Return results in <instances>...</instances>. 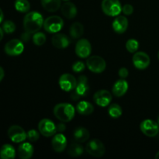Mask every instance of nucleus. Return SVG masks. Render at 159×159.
<instances>
[{
    "label": "nucleus",
    "mask_w": 159,
    "mask_h": 159,
    "mask_svg": "<svg viewBox=\"0 0 159 159\" xmlns=\"http://www.w3.org/2000/svg\"><path fill=\"white\" fill-rule=\"evenodd\" d=\"M86 66L92 72L99 74L105 71L107 68V63L106 61L100 56L93 55L87 58Z\"/></svg>",
    "instance_id": "423d86ee"
},
{
    "label": "nucleus",
    "mask_w": 159,
    "mask_h": 159,
    "mask_svg": "<svg viewBox=\"0 0 159 159\" xmlns=\"http://www.w3.org/2000/svg\"><path fill=\"white\" fill-rule=\"evenodd\" d=\"M3 38V30L2 28H0V41L2 40Z\"/></svg>",
    "instance_id": "a19ab883"
},
{
    "label": "nucleus",
    "mask_w": 159,
    "mask_h": 159,
    "mask_svg": "<svg viewBox=\"0 0 159 159\" xmlns=\"http://www.w3.org/2000/svg\"><path fill=\"white\" fill-rule=\"evenodd\" d=\"M16 157V151L13 146L6 144L0 149V158L2 159H13Z\"/></svg>",
    "instance_id": "393cba45"
},
{
    "label": "nucleus",
    "mask_w": 159,
    "mask_h": 159,
    "mask_svg": "<svg viewBox=\"0 0 159 159\" xmlns=\"http://www.w3.org/2000/svg\"><path fill=\"white\" fill-rule=\"evenodd\" d=\"M61 1H65V2H68L69 0H61Z\"/></svg>",
    "instance_id": "37998d69"
},
{
    "label": "nucleus",
    "mask_w": 159,
    "mask_h": 159,
    "mask_svg": "<svg viewBox=\"0 0 159 159\" xmlns=\"http://www.w3.org/2000/svg\"><path fill=\"white\" fill-rule=\"evenodd\" d=\"M51 145L54 152L57 153L64 152L67 147V139L66 137L61 133L54 134L51 141Z\"/></svg>",
    "instance_id": "f3484780"
},
{
    "label": "nucleus",
    "mask_w": 159,
    "mask_h": 159,
    "mask_svg": "<svg viewBox=\"0 0 159 159\" xmlns=\"http://www.w3.org/2000/svg\"><path fill=\"white\" fill-rule=\"evenodd\" d=\"M89 136L90 134L89 130L83 127H77L75 129L74 132H73L74 139L75 140L76 142L79 143H84L88 141Z\"/></svg>",
    "instance_id": "5701e85b"
},
{
    "label": "nucleus",
    "mask_w": 159,
    "mask_h": 159,
    "mask_svg": "<svg viewBox=\"0 0 159 159\" xmlns=\"http://www.w3.org/2000/svg\"><path fill=\"white\" fill-rule=\"evenodd\" d=\"M8 136L14 143L23 142L27 138L24 129L18 125H12L8 130Z\"/></svg>",
    "instance_id": "f8f14e48"
},
{
    "label": "nucleus",
    "mask_w": 159,
    "mask_h": 159,
    "mask_svg": "<svg viewBox=\"0 0 159 159\" xmlns=\"http://www.w3.org/2000/svg\"><path fill=\"white\" fill-rule=\"evenodd\" d=\"M58 84L60 88L65 92H71L75 88L77 80L71 74H63L59 79Z\"/></svg>",
    "instance_id": "4468645a"
},
{
    "label": "nucleus",
    "mask_w": 159,
    "mask_h": 159,
    "mask_svg": "<svg viewBox=\"0 0 159 159\" xmlns=\"http://www.w3.org/2000/svg\"><path fill=\"white\" fill-rule=\"evenodd\" d=\"M5 75V72H4V69H3L2 67H0V82L3 79Z\"/></svg>",
    "instance_id": "58836bf2"
},
{
    "label": "nucleus",
    "mask_w": 159,
    "mask_h": 159,
    "mask_svg": "<svg viewBox=\"0 0 159 159\" xmlns=\"http://www.w3.org/2000/svg\"><path fill=\"white\" fill-rule=\"evenodd\" d=\"M47 40L46 35L42 32H37L33 36V42L37 46H42Z\"/></svg>",
    "instance_id": "c756f323"
},
{
    "label": "nucleus",
    "mask_w": 159,
    "mask_h": 159,
    "mask_svg": "<svg viewBox=\"0 0 159 159\" xmlns=\"http://www.w3.org/2000/svg\"><path fill=\"white\" fill-rule=\"evenodd\" d=\"M3 18H4V14H3L2 10V9H0V23H1L2 22Z\"/></svg>",
    "instance_id": "ea45409f"
},
{
    "label": "nucleus",
    "mask_w": 159,
    "mask_h": 159,
    "mask_svg": "<svg viewBox=\"0 0 159 159\" xmlns=\"http://www.w3.org/2000/svg\"><path fill=\"white\" fill-rule=\"evenodd\" d=\"M158 126H159V116H158Z\"/></svg>",
    "instance_id": "c03bdc74"
},
{
    "label": "nucleus",
    "mask_w": 159,
    "mask_h": 159,
    "mask_svg": "<svg viewBox=\"0 0 159 159\" xmlns=\"http://www.w3.org/2000/svg\"><path fill=\"white\" fill-rule=\"evenodd\" d=\"M140 130L145 136L153 138L158 134L159 126L158 123L154 121L153 120L147 119L141 123Z\"/></svg>",
    "instance_id": "6e6552de"
},
{
    "label": "nucleus",
    "mask_w": 159,
    "mask_h": 159,
    "mask_svg": "<svg viewBox=\"0 0 159 159\" xmlns=\"http://www.w3.org/2000/svg\"><path fill=\"white\" fill-rule=\"evenodd\" d=\"M118 75H119V76L121 79H125L129 75V71L126 68H121L119 70V71H118Z\"/></svg>",
    "instance_id": "c9c22d12"
},
{
    "label": "nucleus",
    "mask_w": 159,
    "mask_h": 159,
    "mask_svg": "<svg viewBox=\"0 0 159 159\" xmlns=\"http://www.w3.org/2000/svg\"><path fill=\"white\" fill-rule=\"evenodd\" d=\"M112 95L110 91L106 89H101L96 92L93 96V100L96 105L101 107H106L111 102Z\"/></svg>",
    "instance_id": "2eb2a0df"
},
{
    "label": "nucleus",
    "mask_w": 159,
    "mask_h": 159,
    "mask_svg": "<svg viewBox=\"0 0 159 159\" xmlns=\"http://www.w3.org/2000/svg\"><path fill=\"white\" fill-rule=\"evenodd\" d=\"M158 60H159V51H158Z\"/></svg>",
    "instance_id": "a18cd8bd"
},
{
    "label": "nucleus",
    "mask_w": 159,
    "mask_h": 159,
    "mask_svg": "<svg viewBox=\"0 0 159 159\" xmlns=\"http://www.w3.org/2000/svg\"><path fill=\"white\" fill-rule=\"evenodd\" d=\"M43 9L49 12H57L61 6V0H40Z\"/></svg>",
    "instance_id": "b1692460"
},
{
    "label": "nucleus",
    "mask_w": 159,
    "mask_h": 159,
    "mask_svg": "<svg viewBox=\"0 0 159 159\" xmlns=\"http://www.w3.org/2000/svg\"><path fill=\"white\" fill-rule=\"evenodd\" d=\"M155 159H159V152L155 155Z\"/></svg>",
    "instance_id": "79ce46f5"
},
{
    "label": "nucleus",
    "mask_w": 159,
    "mask_h": 159,
    "mask_svg": "<svg viewBox=\"0 0 159 159\" xmlns=\"http://www.w3.org/2000/svg\"><path fill=\"white\" fill-rule=\"evenodd\" d=\"M61 11L62 15L67 19H73L77 15V8L75 5L71 2H65L61 6Z\"/></svg>",
    "instance_id": "aec40b11"
},
{
    "label": "nucleus",
    "mask_w": 159,
    "mask_h": 159,
    "mask_svg": "<svg viewBox=\"0 0 159 159\" xmlns=\"http://www.w3.org/2000/svg\"><path fill=\"white\" fill-rule=\"evenodd\" d=\"M56 127H57V131L60 132V133L65 131V128H66V127H65L64 122H61V123H59L57 125H56Z\"/></svg>",
    "instance_id": "4c0bfd02"
},
{
    "label": "nucleus",
    "mask_w": 159,
    "mask_h": 159,
    "mask_svg": "<svg viewBox=\"0 0 159 159\" xmlns=\"http://www.w3.org/2000/svg\"><path fill=\"white\" fill-rule=\"evenodd\" d=\"M38 130L43 136L46 138L54 136L57 132V127L52 120L49 119H42L38 124Z\"/></svg>",
    "instance_id": "9d476101"
},
{
    "label": "nucleus",
    "mask_w": 159,
    "mask_h": 159,
    "mask_svg": "<svg viewBox=\"0 0 159 159\" xmlns=\"http://www.w3.org/2000/svg\"><path fill=\"white\" fill-rule=\"evenodd\" d=\"M122 12L126 16L131 15L134 12V7L130 4H125L122 7Z\"/></svg>",
    "instance_id": "f704fd0d"
},
{
    "label": "nucleus",
    "mask_w": 159,
    "mask_h": 159,
    "mask_svg": "<svg viewBox=\"0 0 159 159\" xmlns=\"http://www.w3.org/2000/svg\"><path fill=\"white\" fill-rule=\"evenodd\" d=\"M85 65L81 61H75L72 65V71L75 73H79L82 72L85 70Z\"/></svg>",
    "instance_id": "72a5a7b5"
},
{
    "label": "nucleus",
    "mask_w": 159,
    "mask_h": 159,
    "mask_svg": "<svg viewBox=\"0 0 159 159\" xmlns=\"http://www.w3.org/2000/svg\"><path fill=\"white\" fill-rule=\"evenodd\" d=\"M64 26V21L58 16H51L43 22V28L50 34H57Z\"/></svg>",
    "instance_id": "39448f33"
},
{
    "label": "nucleus",
    "mask_w": 159,
    "mask_h": 159,
    "mask_svg": "<svg viewBox=\"0 0 159 159\" xmlns=\"http://www.w3.org/2000/svg\"><path fill=\"white\" fill-rule=\"evenodd\" d=\"M134 66L139 70L146 69L150 65V57L148 54H146L144 51H139V52H135L133 56Z\"/></svg>",
    "instance_id": "ddd939ff"
},
{
    "label": "nucleus",
    "mask_w": 159,
    "mask_h": 159,
    "mask_svg": "<svg viewBox=\"0 0 159 159\" xmlns=\"http://www.w3.org/2000/svg\"><path fill=\"white\" fill-rule=\"evenodd\" d=\"M84 148L79 142L77 143H72L71 145L68 147V154L71 157H77L81 156L83 154Z\"/></svg>",
    "instance_id": "bb28decb"
},
{
    "label": "nucleus",
    "mask_w": 159,
    "mask_h": 159,
    "mask_svg": "<svg viewBox=\"0 0 159 159\" xmlns=\"http://www.w3.org/2000/svg\"><path fill=\"white\" fill-rule=\"evenodd\" d=\"M5 52L9 56L20 55L24 51V45L23 41L18 39H12L5 45Z\"/></svg>",
    "instance_id": "1a4fd4ad"
},
{
    "label": "nucleus",
    "mask_w": 159,
    "mask_h": 159,
    "mask_svg": "<svg viewBox=\"0 0 159 159\" xmlns=\"http://www.w3.org/2000/svg\"><path fill=\"white\" fill-rule=\"evenodd\" d=\"M102 10L109 16H117L122 12V6L119 0H102Z\"/></svg>",
    "instance_id": "20e7f679"
},
{
    "label": "nucleus",
    "mask_w": 159,
    "mask_h": 159,
    "mask_svg": "<svg viewBox=\"0 0 159 159\" xmlns=\"http://www.w3.org/2000/svg\"><path fill=\"white\" fill-rule=\"evenodd\" d=\"M112 27L116 34H124L128 28V20L124 16H117L113 20Z\"/></svg>",
    "instance_id": "a211bd4d"
},
{
    "label": "nucleus",
    "mask_w": 159,
    "mask_h": 159,
    "mask_svg": "<svg viewBox=\"0 0 159 159\" xmlns=\"http://www.w3.org/2000/svg\"><path fill=\"white\" fill-rule=\"evenodd\" d=\"M92 53V45L87 39H80L75 44V54L80 58H88Z\"/></svg>",
    "instance_id": "9b49d317"
},
{
    "label": "nucleus",
    "mask_w": 159,
    "mask_h": 159,
    "mask_svg": "<svg viewBox=\"0 0 159 159\" xmlns=\"http://www.w3.org/2000/svg\"><path fill=\"white\" fill-rule=\"evenodd\" d=\"M51 42L54 48L57 49H65L69 46L71 40L69 37L65 34H54L52 37Z\"/></svg>",
    "instance_id": "dca6fc26"
},
{
    "label": "nucleus",
    "mask_w": 159,
    "mask_h": 159,
    "mask_svg": "<svg viewBox=\"0 0 159 159\" xmlns=\"http://www.w3.org/2000/svg\"><path fill=\"white\" fill-rule=\"evenodd\" d=\"M76 110L78 113L81 115L84 116H88V115L92 114L94 111V107L91 102L88 101L82 100L80 101L79 103L76 105Z\"/></svg>",
    "instance_id": "4be33fe9"
},
{
    "label": "nucleus",
    "mask_w": 159,
    "mask_h": 159,
    "mask_svg": "<svg viewBox=\"0 0 159 159\" xmlns=\"http://www.w3.org/2000/svg\"><path fill=\"white\" fill-rule=\"evenodd\" d=\"M128 90V82L124 79H119L116 81L112 88V93L116 97H121Z\"/></svg>",
    "instance_id": "6ab92c4d"
},
{
    "label": "nucleus",
    "mask_w": 159,
    "mask_h": 159,
    "mask_svg": "<svg viewBox=\"0 0 159 159\" xmlns=\"http://www.w3.org/2000/svg\"><path fill=\"white\" fill-rule=\"evenodd\" d=\"M75 114V107L71 104L67 102L57 104L54 108V115L58 120L61 122H70L74 118Z\"/></svg>",
    "instance_id": "f03ea898"
},
{
    "label": "nucleus",
    "mask_w": 159,
    "mask_h": 159,
    "mask_svg": "<svg viewBox=\"0 0 159 159\" xmlns=\"http://www.w3.org/2000/svg\"><path fill=\"white\" fill-rule=\"evenodd\" d=\"M85 149L89 155L95 158H100L106 152V148L103 143L99 139H93L89 141Z\"/></svg>",
    "instance_id": "0eeeda50"
},
{
    "label": "nucleus",
    "mask_w": 159,
    "mask_h": 159,
    "mask_svg": "<svg viewBox=\"0 0 159 159\" xmlns=\"http://www.w3.org/2000/svg\"><path fill=\"white\" fill-rule=\"evenodd\" d=\"M108 113L112 118H115V119L119 118L123 113L122 108L120 106L116 103L111 104L108 109Z\"/></svg>",
    "instance_id": "c85d7f7f"
},
{
    "label": "nucleus",
    "mask_w": 159,
    "mask_h": 159,
    "mask_svg": "<svg viewBox=\"0 0 159 159\" xmlns=\"http://www.w3.org/2000/svg\"><path fill=\"white\" fill-rule=\"evenodd\" d=\"M26 135H27V139L29 140L30 142H35V141H38L39 138H40L39 133L37 130H34V129L28 130V132L26 133Z\"/></svg>",
    "instance_id": "473e14b6"
},
{
    "label": "nucleus",
    "mask_w": 159,
    "mask_h": 159,
    "mask_svg": "<svg viewBox=\"0 0 159 159\" xmlns=\"http://www.w3.org/2000/svg\"><path fill=\"white\" fill-rule=\"evenodd\" d=\"M126 48H127V51L131 54H134L137 52L139 48V43L135 39H129L126 43Z\"/></svg>",
    "instance_id": "7c9ffc66"
},
{
    "label": "nucleus",
    "mask_w": 159,
    "mask_h": 159,
    "mask_svg": "<svg viewBox=\"0 0 159 159\" xmlns=\"http://www.w3.org/2000/svg\"><path fill=\"white\" fill-rule=\"evenodd\" d=\"M43 16L38 12H30L23 19V27L25 31L33 34L38 32L43 26Z\"/></svg>",
    "instance_id": "f257e3e1"
},
{
    "label": "nucleus",
    "mask_w": 159,
    "mask_h": 159,
    "mask_svg": "<svg viewBox=\"0 0 159 159\" xmlns=\"http://www.w3.org/2000/svg\"><path fill=\"white\" fill-rule=\"evenodd\" d=\"M89 92V86L88 83V78L85 75H80L77 80L75 88L71 94V99L72 100H79L80 98L85 97Z\"/></svg>",
    "instance_id": "7ed1b4c3"
},
{
    "label": "nucleus",
    "mask_w": 159,
    "mask_h": 159,
    "mask_svg": "<svg viewBox=\"0 0 159 159\" xmlns=\"http://www.w3.org/2000/svg\"><path fill=\"white\" fill-rule=\"evenodd\" d=\"M30 35H31V34H30V33L25 31V33H23V34L21 35L22 41H23V42L29 41V40L30 39Z\"/></svg>",
    "instance_id": "e433bc0d"
},
{
    "label": "nucleus",
    "mask_w": 159,
    "mask_h": 159,
    "mask_svg": "<svg viewBox=\"0 0 159 159\" xmlns=\"http://www.w3.org/2000/svg\"><path fill=\"white\" fill-rule=\"evenodd\" d=\"M15 9L20 12H28L30 9V4L28 0H16Z\"/></svg>",
    "instance_id": "cd10ccee"
},
{
    "label": "nucleus",
    "mask_w": 159,
    "mask_h": 159,
    "mask_svg": "<svg viewBox=\"0 0 159 159\" xmlns=\"http://www.w3.org/2000/svg\"><path fill=\"white\" fill-rule=\"evenodd\" d=\"M34 155V148L29 142H24L18 148V155L21 159H29Z\"/></svg>",
    "instance_id": "412c9836"
},
{
    "label": "nucleus",
    "mask_w": 159,
    "mask_h": 159,
    "mask_svg": "<svg viewBox=\"0 0 159 159\" xmlns=\"http://www.w3.org/2000/svg\"><path fill=\"white\" fill-rule=\"evenodd\" d=\"M2 30L6 34H12L16 30V25L11 20H6L2 24Z\"/></svg>",
    "instance_id": "2f4dec72"
},
{
    "label": "nucleus",
    "mask_w": 159,
    "mask_h": 159,
    "mask_svg": "<svg viewBox=\"0 0 159 159\" xmlns=\"http://www.w3.org/2000/svg\"><path fill=\"white\" fill-rule=\"evenodd\" d=\"M69 34L73 39L80 38L84 34L83 25L79 22H75V23H72L70 27Z\"/></svg>",
    "instance_id": "a878e982"
}]
</instances>
